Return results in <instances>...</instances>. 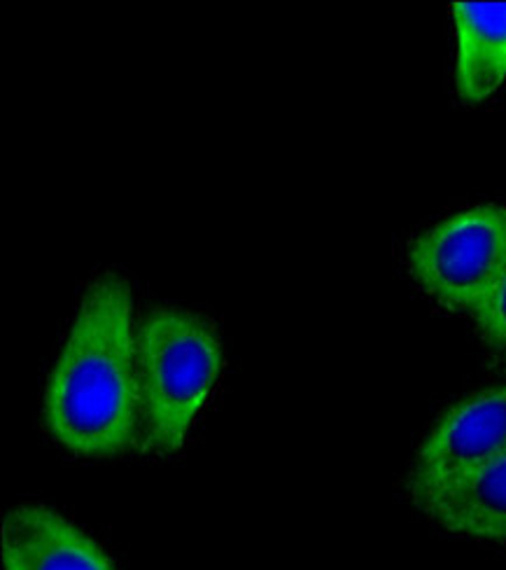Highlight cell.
<instances>
[{
    "mask_svg": "<svg viewBox=\"0 0 506 570\" xmlns=\"http://www.w3.org/2000/svg\"><path fill=\"white\" fill-rule=\"evenodd\" d=\"M42 421L70 454L110 459L138 440L136 325L129 283L106 272L82 295L47 379Z\"/></svg>",
    "mask_w": 506,
    "mask_h": 570,
    "instance_id": "6da1fadb",
    "label": "cell"
},
{
    "mask_svg": "<svg viewBox=\"0 0 506 570\" xmlns=\"http://www.w3.org/2000/svg\"><path fill=\"white\" fill-rule=\"evenodd\" d=\"M215 327L180 306H155L136 323L138 440L148 456L182 449L191 425L222 374Z\"/></svg>",
    "mask_w": 506,
    "mask_h": 570,
    "instance_id": "7a4b0ae2",
    "label": "cell"
},
{
    "mask_svg": "<svg viewBox=\"0 0 506 570\" xmlns=\"http://www.w3.org/2000/svg\"><path fill=\"white\" fill-rule=\"evenodd\" d=\"M506 269V206L480 204L423 232L408 248L420 291L455 314H474Z\"/></svg>",
    "mask_w": 506,
    "mask_h": 570,
    "instance_id": "3957f363",
    "label": "cell"
},
{
    "mask_svg": "<svg viewBox=\"0 0 506 570\" xmlns=\"http://www.w3.org/2000/svg\"><path fill=\"white\" fill-rule=\"evenodd\" d=\"M504 454L506 384L472 393L437 419L408 472V498Z\"/></svg>",
    "mask_w": 506,
    "mask_h": 570,
    "instance_id": "277c9868",
    "label": "cell"
},
{
    "mask_svg": "<svg viewBox=\"0 0 506 570\" xmlns=\"http://www.w3.org/2000/svg\"><path fill=\"white\" fill-rule=\"evenodd\" d=\"M3 570H117L106 550L63 514L27 503L0 527Z\"/></svg>",
    "mask_w": 506,
    "mask_h": 570,
    "instance_id": "5b68a950",
    "label": "cell"
},
{
    "mask_svg": "<svg viewBox=\"0 0 506 570\" xmlns=\"http://www.w3.org/2000/svg\"><path fill=\"white\" fill-rule=\"evenodd\" d=\"M444 531L474 540H506V454L411 495Z\"/></svg>",
    "mask_w": 506,
    "mask_h": 570,
    "instance_id": "8992f818",
    "label": "cell"
},
{
    "mask_svg": "<svg viewBox=\"0 0 506 570\" xmlns=\"http://www.w3.org/2000/svg\"><path fill=\"white\" fill-rule=\"evenodd\" d=\"M455 89L465 104L488 101L506 82V3H453Z\"/></svg>",
    "mask_w": 506,
    "mask_h": 570,
    "instance_id": "52a82bcc",
    "label": "cell"
},
{
    "mask_svg": "<svg viewBox=\"0 0 506 570\" xmlns=\"http://www.w3.org/2000/svg\"><path fill=\"white\" fill-rule=\"evenodd\" d=\"M480 340L497 353H506V269L490 295L472 314Z\"/></svg>",
    "mask_w": 506,
    "mask_h": 570,
    "instance_id": "ba28073f",
    "label": "cell"
}]
</instances>
